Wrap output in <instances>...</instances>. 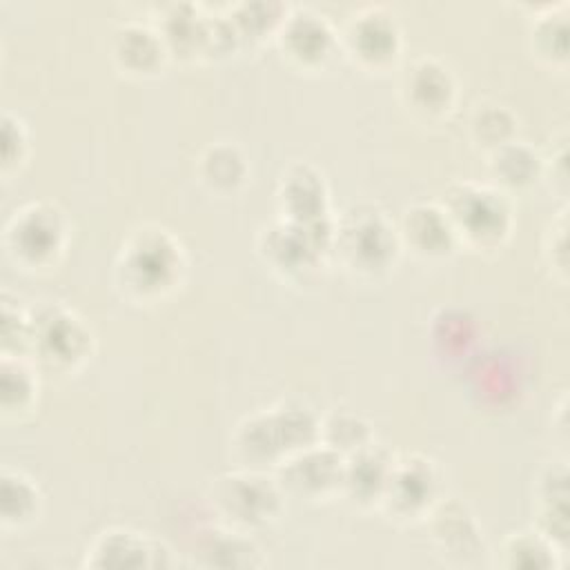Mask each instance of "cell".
<instances>
[{
	"label": "cell",
	"mask_w": 570,
	"mask_h": 570,
	"mask_svg": "<svg viewBox=\"0 0 570 570\" xmlns=\"http://www.w3.org/2000/svg\"><path fill=\"white\" fill-rule=\"evenodd\" d=\"M194 176L212 196L232 198L249 185L252 163L236 140H214L198 151Z\"/></svg>",
	"instance_id": "obj_23"
},
{
	"label": "cell",
	"mask_w": 570,
	"mask_h": 570,
	"mask_svg": "<svg viewBox=\"0 0 570 570\" xmlns=\"http://www.w3.org/2000/svg\"><path fill=\"white\" fill-rule=\"evenodd\" d=\"M42 372L29 356H0V416L4 423H27L40 410Z\"/></svg>",
	"instance_id": "obj_26"
},
{
	"label": "cell",
	"mask_w": 570,
	"mask_h": 570,
	"mask_svg": "<svg viewBox=\"0 0 570 570\" xmlns=\"http://www.w3.org/2000/svg\"><path fill=\"white\" fill-rule=\"evenodd\" d=\"M189 274L180 236L160 223H140L127 232L114 258L116 294L136 307H156L174 298Z\"/></svg>",
	"instance_id": "obj_1"
},
{
	"label": "cell",
	"mask_w": 570,
	"mask_h": 570,
	"mask_svg": "<svg viewBox=\"0 0 570 570\" xmlns=\"http://www.w3.org/2000/svg\"><path fill=\"white\" fill-rule=\"evenodd\" d=\"M334 220L301 225L272 218L256 234V256L285 285H312L330 267Z\"/></svg>",
	"instance_id": "obj_7"
},
{
	"label": "cell",
	"mask_w": 570,
	"mask_h": 570,
	"mask_svg": "<svg viewBox=\"0 0 570 570\" xmlns=\"http://www.w3.org/2000/svg\"><path fill=\"white\" fill-rule=\"evenodd\" d=\"M45 512V494L33 476L18 468H2L0 474V528L22 534L31 530Z\"/></svg>",
	"instance_id": "obj_28"
},
{
	"label": "cell",
	"mask_w": 570,
	"mask_h": 570,
	"mask_svg": "<svg viewBox=\"0 0 570 570\" xmlns=\"http://www.w3.org/2000/svg\"><path fill=\"white\" fill-rule=\"evenodd\" d=\"M109 58L118 76L136 82L160 78L171 62L156 24L138 18H127L114 27Z\"/></svg>",
	"instance_id": "obj_18"
},
{
	"label": "cell",
	"mask_w": 570,
	"mask_h": 570,
	"mask_svg": "<svg viewBox=\"0 0 570 570\" xmlns=\"http://www.w3.org/2000/svg\"><path fill=\"white\" fill-rule=\"evenodd\" d=\"M276 218L301 225H327L334 220L330 185L312 160H292L276 183Z\"/></svg>",
	"instance_id": "obj_17"
},
{
	"label": "cell",
	"mask_w": 570,
	"mask_h": 570,
	"mask_svg": "<svg viewBox=\"0 0 570 570\" xmlns=\"http://www.w3.org/2000/svg\"><path fill=\"white\" fill-rule=\"evenodd\" d=\"M396 220L372 200H358L334 214L330 263L358 285H383L401 263Z\"/></svg>",
	"instance_id": "obj_2"
},
{
	"label": "cell",
	"mask_w": 570,
	"mask_h": 570,
	"mask_svg": "<svg viewBox=\"0 0 570 570\" xmlns=\"http://www.w3.org/2000/svg\"><path fill=\"white\" fill-rule=\"evenodd\" d=\"M376 441V432L370 419L356 410H330L318 416V443L350 456Z\"/></svg>",
	"instance_id": "obj_31"
},
{
	"label": "cell",
	"mask_w": 570,
	"mask_h": 570,
	"mask_svg": "<svg viewBox=\"0 0 570 570\" xmlns=\"http://www.w3.org/2000/svg\"><path fill=\"white\" fill-rule=\"evenodd\" d=\"M343 463L345 456L314 443L285 459L272 474L287 499L321 505L341 499Z\"/></svg>",
	"instance_id": "obj_15"
},
{
	"label": "cell",
	"mask_w": 570,
	"mask_h": 570,
	"mask_svg": "<svg viewBox=\"0 0 570 570\" xmlns=\"http://www.w3.org/2000/svg\"><path fill=\"white\" fill-rule=\"evenodd\" d=\"M341 53L370 76L396 73L405 60V38L396 13L385 4L354 9L338 27Z\"/></svg>",
	"instance_id": "obj_10"
},
{
	"label": "cell",
	"mask_w": 570,
	"mask_h": 570,
	"mask_svg": "<svg viewBox=\"0 0 570 570\" xmlns=\"http://www.w3.org/2000/svg\"><path fill=\"white\" fill-rule=\"evenodd\" d=\"M425 525L439 557L450 566H479L490 554L476 514L459 497L445 494L428 514Z\"/></svg>",
	"instance_id": "obj_16"
},
{
	"label": "cell",
	"mask_w": 570,
	"mask_h": 570,
	"mask_svg": "<svg viewBox=\"0 0 570 570\" xmlns=\"http://www.w3.org/2000/svg\"><path fill=\"white\" fill-rule=\"evenodd\" d=\"M31 338V307L20 305L18 298L2 292V323H0V356H29Z\"/></svg>",
	"instance_id": "obj_34"
},
{
	"label": "cell",
	"mask_w": 570,
	"mask_h": 570,
	"mask_svg": "<svg viewBox=\"0 0 570 570\" xmlns=\"http://www.w3.org/2000/svg\"><path fill=\"white\" fill-rule=\"evenodd\" d=\"M443 497L445 472L436 459L423 452H396L376 512L399 528H410L425 523Z\"/></svg>",
	"instance_id": "obj_11"
},
{
	"label": "cell",
	"mask_w": 570,
	"mask_h": 570,
	"mask_svg": "<svg viewBox=\"0 0 570 570\" xmlns=\"http://www.w3.org/2000/svg\"><path fill=\"white\" fill-rule=\"evenodd\" d=\"M532 528L563 552L570 550V470L566 454L546 461L534 474Z\"/></svg>",
	"instance_id": "obj_20"
},
{
	"label": "cell",
	"mask_w": 570,
	"mask_h": 570,
	"mask_svg": "<svg viewBox=\"0 0 570 570\" xmlns=\"http://www.w3.org/2000/svg\"><path fill=\"white\" fill-rule=\"evenodd\" d=\"M528 9L525 49L546 71L566 73L570 67V2L523 4Z\"/></svg>",
	"instance_id": "obj_21"
},
{
	"label": "cell",
	"mask_w": 570,
	"mask_h": 570,
	"mask_svg": "<svg viewBox=\"0 0 570 570\" xmlns=\"http://www.w3.org/2000/svg\"><path fill=\"white\" fill-rule=\"evenodd\" d=\"M394 456L396 452L379 441L345 456L341 501L358 512H376L387 485Z\"/></svg>",
	"instance_id": "obj_22"
},
{
	"label": "cell",
	"mask_w": 570,
	"mask_h": 570,
	"mask_svg": "<svg viewBox=\"0 0 570 570\" xmlns=\"http://www.w3.org/2000/svg\"><path fill=\"white\" fill-rule=\"evenodd\" d=\"M178 563V554L165 539L131 525L102 528L82 557V568L91 570H156Z\"/></svg>",
	"instance_id": "obj_14"
},
{
	"label": "cell",
	"mask_w": 570,
	"mask_h": 570,
	"mask_svg": "<svg viewBox=\"0 0 570 570\" xmlns=\"http://www.w3.org/2000/svg\"><path fill=\"white\" fill-rule=\"evenodd\" d=\"M274 45L283 62L305 76L330 71L343 56L338 27L314 7H289Z\"/></svg>",
	"instance_id": "obj_13"
},
{
	"label": "cell",
	"mask_w": 570,
	"mask_h": 570,
	"mask_svg": "<svg viewBox=\"0 0 570 570\" xmlns=\"http://www.w3.org/2000/svg\"><path fill=\"white\" fill-rule=\"evenodd\" d=\"M191 554L203 568H263L267 563L252 532L229 528L220 521L198 530Z\"/></svg>",
	"instance_id": "obj_24"
},
{
	"label": "cell",
	"mask_w": 570,
	"mask_h": 570,
	"mask_svg": "<svg viewBox=\"0 0 570 570\" xmlns=\"http://www.w3.org/2000/svg\"><path fill=\"white\" fill-rule=\"evenodd\" d=\"M160 31L171 62H220L240 53L238 38L225 11H209L196 2H171L149 18Z\"/></svg>",
	"instance_id": "obj_8"
},
{
	"label": "cell",
	"mask_w": 570,
	"mask_h": 570,
	"mask_svg": "<svg viewBox=\"0 0 570 570\" xmlns=\"http://www.w3.org/2000/svg\"><path fill=\"white\" fill-rule=\"evenodd\" d=\"M96 356V334L87 318L65 301H42L31 307L29 358L42 376L73 379Z\"/></svg>",
	"instance_id": "obj_6"
},
{
	"label": "cell",
	"mask_w": 570,
	"mask_h": 570,
	"mask_svg": "<svg viewBox=\"0 0 570 570\" xmlns=\"http://www.w3.org/2000/svg\"><path fill=\"white\" fill-rule=\"evenodd\" d=\"M207 503L216 521L254 534L285 514L287 497L272 472L236 465L209 483Z\"/></svg>",
	"instance_id": "obj_9"
},
{
	"label": "cell",
	"mask_w": 570,
	"mask_h": 570,
	"mask_svg": "<svg viewBox=\"0 0 570 570\" xmlns=\"http://www.w3.org/2000/svg\"><path fill=\"white\" fill-rule=\"evenodd\" d=\"M399 240L403 254L423 263H443L454 258L461 247L439 200H416L407 205L399 220Z\"/></svg>",
	"instance_id": "obj_19"
},
{
	"label": "cell",
	"mask_w": 570,
	"mask_h": 570,
	"mask_svg": "<svg viewBox=\"0 0 570 570\" xmlns=\"http://www.w3.org/2000/svg\"><path fill=\"white\" fill-rule=\"evenodd\" d=\"M568 214H570V205L561 203L559 209L552 214V218L548 220L543 236H541V258L543 265L550 274V278L566 287L568 278H570V256H568Z\"/></svg>",
	"instance_id": "obj_32"
},
{
	"label": "cell",
	"mask_w": 570,
	"mask_h": 570,
	"mask_svg": "<svg viewBox=\"0 0 570 570\" xmlns=\"http://www.w3.org/2000/svg\"><path fill=\"white\" fill-rule=\"evenodd\" d=\"M394 76L396 98L416 125L441 127L454 116L461 89L445 60L432 53L405 58Z\"/></svg>",
	"instance_id": "obj_12"
},
{
	"label": "cell",
	"mask_w": 570,
	"mask_h": 570,
	"mask_svg": "<svg viewBox=\"0 0 570 570\" xmlns=\"http://www.w3.org/2000/svg\"><path fill=\"white\" fill-rule=\"evenodd\" d=\"M448 214L461 252L497 258L517 229L514 198L490 180H452L436 198Z\"/></svg>",
	"instance_id": "obj_4"
},
{
	"label": "cell",
	"mask_w": 570,
	"mask_h": 570,
	"mask_svg": "<svg viewBox=\"0 0 570 570\" xmlns=\"http://www.w3.org/2000/svg\"><path fill=\"white\" fill-rule=\"evenodd\" d=\"M292 4L278 0H245L227 4L223 11L229 18L234 33L238 38L240 51L258 49L267 42L276 40L281 24L287 18Z\"/></svg>",
	"instance_id": "obj_30"
},
{
	"label": "cell",
	"mask_w": 570,
	"mask_h": 570,
	"mask_svg": "<svg viewBox=\"0 0 570 570\" xmlns=\"http://www.w3.org/2000/svg\"><path fill=\"white\" fill-rule=\"evenodd\" d=\"M552 432L561 441V445L568 443V394L563 392L552 410Z\"/></svg>",
	"instance_id": "obj_36"
},
{
	"label": "cell",
	"mask_w": 570,
	"mask_h": 570,
	"mask_svg": "<svg viewBox=\"0 0 570 570\" xmlns=\"http://www.w3.org/2000/svg\"><path fill=\"white\" fill-rule=\"evenodd\" d=\"M488 180L508 196H528L543 185L541 149L532 142L517 138L485 156Z\"/></svg>",
	"instance_id": "obj_25"
},
{
	"label": "cell",
	"mask_w": 570,
	"mask_h": 570,
	"mask_svg": "<svg viewBox=\"0 0 570 570\" xmlns=\"http://www.w3.org/2000/svg\"><path fill=\"white\" fill-rule=\"evenodd\" d=\"M318 416L296 401L258 407L234 425L232 456L243 468L274 472L285 459L318 443Z\"/></svg>",
	"instance_id": "obj_3"
},
{
	"label": "cell",
	"mask_w": 570,
	"mask_h": 570,
	"mask_svg": "<svg viewBox=\"0 0 570 570\" xmlns=\"http://www.w3.org/2000/svg\"><path fill=\"white\" fill-rule=\"evenodd\" d=\"M31 134L22 116L11 109L2 111V156H0V176L11 180L18 176L31 158Z\"/></svg>",
	"instance_id": "obj_33"
},
{
	"label": "cell",
	"mask_w": 570,
	"mask_h": 570,
	"mask_svg": "<svg viewBox=\"0 0 570 570\" xmlns=\"http://www.w3.org/2000/svg\"><path fill=\"white\" fill-rule=\"evenodd\" d=\"M566 561L568 552L532 525L508 532L497 548L490 550V566L503 570H561Z\"/></svg>",
	"instance_id": "obj_27"
},
{
	"label": "cell",
	"mask_w": 570,
	"mask_h": 570,
	"mask_svg": "<svg viewBox=\"0 0 570 570\" xmlns=\"http://www.w3.org/2000/svg\"><path fill=\"white\" fill-rule=\"evenodd\" d=\"M73 223L69 214L49 198L22 203L11 212L2 229L4 256L31 276L53 274L71 245Z\"/></svg>",
	"instance_id": "obj_5"
},
{
	"label": "cell",
	"mask_w": 570,
	"mask_h": 570,
	"mask_svg": "<svg viewBox=\"0 0 570 570\" xmlns=\"http://www.w3.org/2000/svg\"><path fill=\"white\" fill-rule=\"evenodd\" d=\"M465 131L472 149L485 158L494 149L519 138L521 120L512 107L492 98H481L468 114Z\"/></svg>",
	"instance_id": "obj_29"
},
{
	"label": "cell",
	"mask_w": 570,
	"mask_h": 570,
	"mask_svg": "<svg viewBox=\"0 0 570 570\" xmlns=\"http://www.w3.org/2000/svg\"><path fill=\"white\" fill-rule=\"evenodd\" d=\"M568 145L570 136L568 129L561 127L557 129L550 138L548 145L541 149L543 158V185L557 196L561 203H568V191H570V167H568Z\"/></svg>",
	"instance_id": "obj_35"
}]
</instances>
